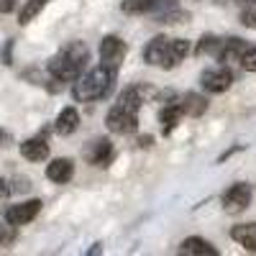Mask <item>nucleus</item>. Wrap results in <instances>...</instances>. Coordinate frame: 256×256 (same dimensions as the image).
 Instances as JSON below:
<instances>
[{
  "instance_id": "1",
  "label": "nucleus",
  "mask_w": 256,
  "mask_h": 256,
  "mask_svg": "<svg viewBox=\"0 0 256 256\" xmlns=\"http://www.w3.org/2000/svg\"><path fill=\"white\" fill-rule=\"evenodd\" d=\"M90 62V46L84 41H70L67 46H62L49 62H46V72L59 80V82H74Z\"/></svg>"
},
{
  "instance_id": "2",
  "label": "nucleus",
  "mask_w": 256,
  "mask_h": 256,
  "mask_svg": "<svg viewBox=\"0 0 256 256\" xmlns=\"http://www.w3.org/2000/svg\"><path fill=\"white\" fill-rule=\"evenodd\" d=\"M116 84V72L98 64L92 70H84L74 82H72V98L77 102H98L108 98Z\"/></svg>"
},
{
  "instance_id": "3",
  "label": "nucleus",
  "mask_w": 256,
  "mask_h": 256,
  "mask_svg": "<svg viewBox=\"0 0 256 256\" xmlns=\"http://www.w3.org/2000/svg\"><path fill=\"white\" fill-rule=\"evenodd\" d=\"M233 80H236V74H233V70L228 67V64H216V67H208L202 74H200V84L202 90L210 92V95H223L230 90Z\"/></svg>"
},
{
  "instance_id": "4",
  "label": "nucleus",
  "mask_w": 256,
  "mask_h": 256,
  "mask_svg": "<svg viewBox=\"0 0 256 256\" xmlns=\"http://www.w3.org/2000/svg\"><path fill=\"white\" fill-rule=\"evenodd\" d=\"M98 54H100V64H102V67L118 72L120 64H123V59H126V54H128V46H126L123 38H118V36L110 34V36H105V38L100 41Z\"/></svg>"
},
{
  "instance_id": "5",
  "label": "nucleus",
  "mask_w": 256,
  "mask_h": 256,
  "mask_svg": "<svg viewBox=\"0 0 256 256\" xmlns=\"http://www.w3.org/2000/svg\"><path fill=\"white\" fill-rule=\"evenodd\" d=\"M251 198H254V192H251V184L246 182H236V184H230L226 190V195H223V210L228 212V216H241V212L251 205Z\"/></svg>"
},
{
  "instance_id": "6",
  "label": "nucleus",
  "mask_w": 256,
  "mask_h": 256,
  "mask_svg": "<svg viewBox=\"0 0 256 256\" xmlns=\"http://www.w3.org/2000/svg\"><path fill=\"white\" fill-rule=\"evenodd\" d=\"M105 126H108L110 134L131 136V134L138 131V113H128V110L118 108V105H113L108 110V116H105Z\"/></svg>"
},
{
  "instance_id": "7",
  "label": "nucleus",
  "mask_w": 256,
  "mask_h": 256,
  "mask_svg": "<svg viewBox=\"0 0 256 256\" xmlns=\"http://www.w3.org/2000/svg\"><path fill=\"white\" fill-rule=\"evenodd\" d=\"M169 36H164V34H159V36H154L152 41L146 44V49H144V62L148 64V67H159V70H172L169 67Z\"/></svg>"
},
{
  "instance_id": "8",
  "label": "nucleus",
  "mask_w": 256,
  "mask_h": 256,
  "mask_svg": "<svg viewBox=\"0 0 256 256\" xmlns=\"http://www.w3.org/2000/svg\"><path fill=\"white\" fill-rule=\"evenodd\" d=\"M113 156H116V148H113L110 138H105V136H98L84 146V159L92 166H108L113 162Z\"/></svg>"
},
{
  "instance_id": "9",
  "label": "nucleus",
  "mask_w": 256,
  "mask_h": 256,
  "mask_svg": "<svg viewBox=\"0 0 256 256\" xmlns=\"http://www.w3.org/2000/svg\"><path fill=\"white\" fill-rule=\"evenodd\" d=\"M148 16H152L156 24H184L190 18V13L180 8L177 0H156Z\"/></svg>"
},
{
  "instance_id": "10",
  "label": "nucleus",
  "mask_w": 256,
  "mask_h": 256,
  "mask_svg": "<svg viewBox=\"0 0 256 256\" xmlns=\"http://www.w3.org/2000/svg\"><path fill=\"white\" fill-rule=\"evenodd\" d=\"M41 202L38 198H34V200H26V202H18V205H10L8 210H6V220L8 223H13L16 228L18 226H26V223H31L38 212H41Z\"/></svg>"
},
{
  "instance_id": "11",
  "label": "nucleus",
  "mask_w": 256,
  "mask_h": 256,
  "mask_svg": "<svg viewBox=\"0 0 256 256\" xmlns=\"http://www.w3.org/2000/svg\"><path fill=\"white\" fill-rule=\"evenodd\" d=\"M74 177V162L67 156H56L46 164V180L54 184H67Z\"/></svg>"
},
{
  "instance_id": "12",
  "label": "nucleus",
  "mask_w": 256,
  "mask_h": 256,
  "mask_svg": "<svg viewBox=\"0 0 256 256\" xmlns=\"http://www.w3.org/2000/svg\"><path fill=\"white\" fill-rule=\"evenodd\" d=\"M248 49V41L246 38H223V46H220V54H218V62L220 64H228V67H233V64H238L244 52Z\"/></svg>"
},
{
  "instance_id": "13",
  "label": "nucleus",
  "mask_w": 256,
  "mask_h": 256,
  "mask_svg": "<svg viewBox=\"0 0 256 256\" xmlns=\"http://www.w3.org/2000/svg\"><path fill=\"white\" fill-rule=\"evenodd\" d=\"M77 128H80V110L74 108V105L62 108V113L54 120V134L56 136H72Z\"/></svg>"
},
{
  "instance_id": "14",
  "label": "nucleus",
  "mask_w": 256,
  "mask_h": 256,
  "mask_svg": "<svg viewBox=\"0 0 256 256\" xmlns=\"http://www.w3.org/2000/svg\"><path fill=\"white\" fill-rule=\"evenodd\" d=\"M182 256H218L220 251L212 246L208 238H200V236H190V238H184L182 244H180V248H177Z\"/></svg>"
},
{
  "instance_id": "15",
  "label": "nucleus",
  "mask_w": 256,
  "mask_h": 256,
  "mask_svg": "<svg viewBox=\"0 0 256 256\" xmlns=\"http://www.w3.org/2000/svg\"><path fill=\"white\" fill-rule=\"evenodd\" d=\"M20 156H24L26 162H46L49 159V144H46V138H41V136H36V138H26L24 144H20Z\"/></svg>"
},
{
  "instance_id": "16",
  "label": "nucleus",
  "mask_w": 256,
  "mask_h": 256,
  "mask_svg": "<svg viewBox=\"0 0 256 256\" xmlns=\"http://www.w3.org/2000/svg\"><path fill=\"white\" fill-rule=\"evenodd\" d=\"M184 113H182V105H180V98H174V100H169L164 108L159 110V120H162V134L164 136H169L177 128V123H180V118H182Z\"/></svg>"
},
{
  "instance_id": "17",
  "label": "nucleus",
  "mask_w": 256,
  "mask_h": 256,
  "mask_svg": "<svg viewBox=\"0 0 256 256\" xmlns=\"http://www.w3.org/2000/svg\"><path fill=\"white\" fill-rule=\"evenodd\" d=\"M230 238L238 246H244L246 251L256 254V223H238L230 228Z\"/></svg>"
},
{
  "instance_id": "18",
  "label": "nucleus",
  "mask_w": 256,
  "mask_h": 256,
  "mask_svg": "<svg viewBox=\"0 0 256 256\" xmlns=\"http://www.w3.org/2000/svg\"><path fill=\"white\" fill-rule=\"evenodd\" d=\"M180 105H182V113L190 118H200L208 113V98L198 95V92H184L180 98Z\"/></svg>"
},
{
  "instance_id": "19",
  "label": "nucleus",
  "mask_w": 256,
  "mask_h": 256,
  "mask_svg": "<svg viewBox=\"0 0 256 256\" xmlns=\"http://www.w3.org/2000/svg\"><path fill=\"white\" fill-rule=\"evenodd\" d=\"M144 102H146V98H144V92H141V84L126 88V90L118 95V100H116L118 108H123V110H128V113H138V108H141Z\"/></svg>"
},
{
  "instance_id": "20",
  "label": "nucleus",
  "mask_w": 256,
  "mask_h": 256,
  "mask_svg": "<svg viewBox=\"0 0 256 256\" xmlns=\"http://www.w3.org/2000/svg\"><path fill=\"white\" fill-rule=\"evenodd\" d=\"M220 46H223V38H218V36H212V34H205L200 41H198V46H195V56H216L218 59V54H220Z\"/></svg>"
},
{
  "instance_id": "21",
  "label": "nucleus",
  "mask_w": 256,
  "mask_h": 256,
  "mask_svg": "<svg viewBox=\"0 0 256 256\" xmlns=\"http://www.w3.org/2000/svg\"><path fill=\"white\" fill-rule=\"evenodd\" d=\"M190 54V41L187 38H172L169 41V67H177L184 62V56Z\"/></svg>"
},
{
  "instance_id": "22",
  "label": "nucleus",
  "mask_w": 256,
  "mask_h": 256,
  "mask_svg": "<svg viewBox=\"0 0 256 256\" xmlns=\"http://www.w3.org/2000/svg\"><path fill=\"white\" fill-rule=\"evenodd\" d=\"M46 3H49V0H26V6L20 8V13H18V24L20 26H28L31 20L46 8Z\"/></svg>"
},
{
  "instance_id": "23",
  "label": "nucleus",
  "mask_w": 256,
  "mask_h": 256,
  "mask_svg": "<svg viewBox=\"0 0 256 256\" xmlns=\"http://www.w3.org/2000/svg\"><path fill=\"white\" fill-rule=\"evenodd\" d=\"M156 0H123V13L128 16H148Z\"/></svg>"
},
{
  "instance_id": "24",
  "label": "nucleus",
  "mask_w": 256,
  "mask_h": 256,
  "mask_svg": "<svg viewBox=\"0 0 256 256\" xmlns=\"http://www.w3.org/2000/svg\"><path fill=\"white\" fill-rule=\"evenodd\" d=\"M18 238V233H16V226L13 223H0V246H13Z\"/></svg>"
},
{
  "instance_id": "25",
  "label": "nucleus",
  "mask_w": 256,
  "mask_h": 256,
  "mask_svg": "<svg viewBox=\"0 0 256 256\" xmlns=\"http://www.w3.org/2000/svg\"><path fill=\"white\" fill-rule=\"evenodd\" d=\"M238 67H241L244 72H256V46L248 44V49L244 52V56H241V62H238Z\"/></svg>"
},
{
  "instance_id": "26",
  "label": "nucleus",
  "mask_w": 256,
  "mask_h": 256,
  "mask_svg": "<svg viewBox=\"0 0 256 256\" xmlns=\"http://www.w3.org/2000/svg\"><path fill=\"white\" fill-rule=\"evenodd\" d=\"M241 24H244L246 28H254V31H256V0L244 8V13H241Z\"/></svg>"
},
{
  "instance_id": "27",
  "label": "nucleus",
  "mask_w": 256,
  "mask_h": 256,
  "mask_svg": "<svg viewBox=\"0 0 256 256\" xmlns=\"http://www.w3.org/2000/svg\"><path fill=\"white\" fill-rule=\"evenodd\" d=\"M18 0H0V13H13Z\"/></svg>"
},
{
  "instance_id": "28",
  "label": "nucleus",
  "mask_w": 256,
  "mask_h": 256,
  "mask_svg": "<svg viewBox=\"0 0 256 256\" xmlns=\"http://www.w3.org/2000/svg\"><path fill=\"white\" fill-rule=\"evenodd\" d=\"M8 195H10V182L0 177V200H6Z\"/></svg>"
},
{
  "instance_id": "29",
  "label": "nucleus",
  "mask_w": 256,
  "mask_h": 256,
  "mask_svg": "<svg viewBox=\"0 0 256 256\" xmlns=\"http://www.w3.org/2000/svg\"><path fill=\"white\" fill-rule=\"evenodd\" d=\"M152 144H154V138H152V136H138V146H141V148H148Z\"/></svg>"
},
{
  "instance_id": "30",
  "label": "nucleus",
  "mask_w": 256,
  "mask_h": 256,
  "mask_svg": "<svg viewBox=\"0 0 256 256\" xmlns=\"http://www.w3.org/2000/svg\"><path fill=\"white\" fill-rule=\"evenodd\" d=\"M10 49H13V41H8V46L3 49V59H6V64H13V62H10Z\"/></svg>"
},
{
  "instance_id": "31",
  "label": "nucleus",
  "mask_w": 256,
  "mask_h": 256,
  "mask_svg": "<svg viewBox=\"0 0 256 256\" xmlns=\"http://www.w3.org/2000/svg\"><path fill=\"white\" fill-rule=\"evenodd\" d=\"M8 141H10V134H6V131H0V146H10Z\"/></svg>"
},
{
  "instance_id": "32",
  "label": "nucleus",
  "mask_w": 256,
  "mask_h": 256,
  "mask_svg": "<svg viewBox=\"0 0 256 256\" xmlns=\"http://www.w3.org/2000/svg\"><path fill=\"white\" fill-rule=\"evenodd\" d=\"M238 6H248V3H254V0H236Z\"/></svg>"
}]
</instances>
